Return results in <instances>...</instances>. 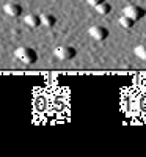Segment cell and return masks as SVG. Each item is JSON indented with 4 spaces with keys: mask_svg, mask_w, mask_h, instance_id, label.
Listing matches in <instances>:
<instances>
[{
    "mask_svg": "<svg viewBox=\"0 0 146 157\" xmlns=\"http://www.w3.org/2000/svg\"><path fill=\"white\" fill-rule=\"evenodd\" d=\"M14 57L24 64H35L38 61V52L33 47L21 46L14 50Z\"/></svg>",
    "mask_w": 146,
    "mask_h": 157,
    "instance_id": "1",
    "label": "cell"
},
{
    "mask_svg": "<svg viewBox=\"0 0 146 157\" xmlns=\"http://www.w3.org/2000/svg\"><path fill=\"white\" fill-rule=\"evenodd\" d=\"M123 14L127 16V17H130V19H134L137 22V21H140V19H143L146 16V10L141 8V6H138V5L129 3V5H126L123 8Z\"/></svg>",
    "mask_w": 146,
    "mask_h": 157,
    "instance_id": "2",
    "label": "cell"
},
{
    "mask_svg": "<svg viewBox=\"0 0 146 157\" xmlns=\"http://www.w3.org/2000/svg\"><path fill=\"white\" fill-rule=\"evenodd\" d=\"M54 55L61 60V61H66V60H72L77 57V49L74 46H58L55 50H54Z\"/></svg>",
    "mask_w": 146,
    "mask_h": 157,
    "instance_id": "3",
    "label": "cell"
},
{
    "mask_svg": "<svg viewBox=\"0 0 146 157\" xmlns=\"http://www.w3.org/2000/svg\"><path fill=\"white\" fill-rule=\"evenodd\" d=\"M88 33L93 39H96V41H105L110 35L109 29L104 27V25H93V27H90Z\"/></svg>",
    "mask_w": 146,
    "mask_h": 157,
    "instance_id": "4",
    "label": "cell"
},
{
    "mask_svg": "<svg viewBox=\"0 0 146 157\" xmlns=\"http://www.w3.org/2000/svg\"><path fill=\"white\" fill-rule=\"evenodd\" d=\"M3 13L10 17H21L22 13H24V8L17 2H8V3L3 5Z\"/></svg>",
    "mask_w": 146,
    "mask_h": 157,
    "instance_id": "5",
    "label": "cell"
},
{
    "mask_svg": "<svg viewBox=\"0 0 146 157\" xmlns=\"http://www.w3.org/2000/svg\"><path fill=\"white\" fill-rule=\"evenodd\" d=\"M24 22H25V25H27V27H30V29H38L39 25H41V16L32 13V14H27V16H25Z\"/></svg>",
    "mask_w": 146,
    "mask_h": 157,
    "instance_id": "6",
    "label": "cell"
},
{
    "mask_svg": "<svg viewBox=\"0 0 146 157\" xmlns=\"http://www.w3.org/2000/svg\"><path fill=\"white\" fill-rule=\"evenodd\" d=\"M55 24H57V17L54 14H50V13L41 14V25H44L47 29H52V27H55Z\"/></svg>",
    "mask_w": 146,
    "mask_h": 157,
    "instance_id": "7",
    "label": "cell"
},
{
    "mask_svg": "<svg viewBox=\"0 0 146 157\" xmlns=\"http://www.w3.org/2000/svg\"><path fill=\"white\" fill-rule=\"evenodd\" d=\"M96 8V11L99 13L101 16H107V14H110L112 13V5L105 0V2H102V3H99L98 6H94Z\"/></svg>",
    "mask_w": 146,
    "mask_h": 157,
    "instance_id": "8",
    "label": "cell"
},
{
    "mask_svg": "<svg viewBox=\"0 0 146 157\" xmlns=\"http://www.w3.org/2000/svg\"><path fill=\"white\" fill-rule=\"evenodd\" d=\"M118 22H119V25H121L123 29H126V30L134 29V25H135V21H134V19H130V17H127V16H124V14L118 19Z\"/></svg>",
    "mask_w": 146,
    "mask_h": 157,
    "instance_id": "9",
    "label": "cell"
},
{
    "mask_svg": "<svg viewBox=\"0 0 146 157\" xmlns=\"http://www.w3.org/2000/svg\"><path fill=\"white\" fill-rule=\"evenodd\" d=\"M134 54H135V57H138L141 61H146V44H138V46H135Z\"/></svg>",
    "mask_w": 146,
    "mask_h": 157,
    "instance_id": "10",
    "label": "cell"
},
{
    "mask_svg": "<svg viewBox=\"0 0 146 157\" xmlns=\"http://www.w3.org/2000/svg\"><path fill=\"white\" fill-rule=\"evenodd\" d=\"M102 2H105V0H86V3L91 5V6H98V5L102 3Z\"/></svg>",
    "mask_w": 146,
    "mask_h": 157,
    "instance_id": "11",
    "label": "cell"
}]
</instances>
